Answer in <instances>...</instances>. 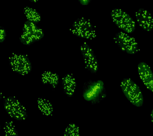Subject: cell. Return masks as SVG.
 <instances>
[{"mask_svg": "<svg viewBox=\"0 0 153 136\" xmlns=\"http://www.w3.org/2000/svg\"><path fill=\"white\" fill-rule=\"evenodd\" d=\"M80 51L83 58L85 69L91 74H96L99 70V62L91 46L84 42L80 46Z\"/></svg>", "mask_w": 153, "mask_h": 136, "instance_id": "9", "label": "cell"}, {"mask_svg": "<svg viewBox=\"0 0 153 136\" xmlns=\"http://www.w3.org/2000/svg\"><path fill=\"white\" fill-rule=\"evenodd\" d=\"M120 86L126 97L133 105L138 107L143 106L144 101L143 93L136 82L130 78H124Z\"/></svg>", "mask_w": 153, "mask_h": 136, "instance_id": "2", "label": "cell"}, {"mask_svg": "<svg viewBox=\"0 0 153 136\" xmlns=\"http://www.w3.org/2000/svg\"><path fill=\"white\" fill-rule=\"evenodd\" d=\"M23 12L26 19V21L38 25L41 20V16L36 9L27 5L23 9Z\"/></svg>", "mask_w": 153, "mask_h": 136, "instance_id": "15", "label": "cell"}, {"mask_svg": "<svg viewBox=\"0 0 153 136\" xmlns=\"http://www.w3.org/2000/svg\"><path fill=\"white\" fill-rule=\"evenodd\" d=\"M151 121V122L153 124V109L152 110L151 113L150 114Z\"/></svg>", "mask_w": 153, "mask_h": 136, "instance_id": "20", "label": "cell"}, {"mask_svg": "<svg viewBox=\"0 0 153 136\" xmlns=\"http://www.w3.org/2000/svg\"><path fill=\"white\" fill-rule=\"evenodd\" d=\"M4 131L5 136H19L15 125L12 121H7L4 123Z\"/></svg>", "mask_w": 153, "mask_h": 136, "instance_id": "16", "label": "cell"}, {"mask_svg": "<svg viewBox=\"0 0 153 136\" xmlns=\"http://www.w3.org/2000/svg\"><path fill=\"white\" fill-rule=\"evenodd\" d=\"M137 72L147 89L153 92V72L150 67L145 62H140L137 65Z\"/></svg>", "mask_w": 153, "mask_h": 136, "instance_id": "11", "label": "cell"}, {"mask_svg": "<svg viewBox=\"0 0 153 136\" xmlns=\"http://www.w3.org/2000/svg\"><path fill=\"white\" fill-rule=\"evenodd\" d=\"M7 36V31L3 26L0 27V42L3 43L6 40Z\"/></svg>", "mask_w": 153, "mask_h": 136, "instance_id": "18", "label": "cell"}, {"mask_svg": "<svg viewBox=\"0 0 153 136\" xmlns=\"http://www.w3.org/2000/svg\"><path fill=\"white\" fill-rule=\"evenodd\" d=\"M113 40L123 52L131 55L136 54L139 52L137 40L128 33L122 31L116 33Z\"/></svg>", "mask_w": 153, "mask_h": 136, "instance_id": "8", "label": "cell"}, {"mask_svg": "<svg viewBox=\"0 0 153 136\" xmlns=\"http://www.w3.org/2000/svg\"><path fill=\"white\" fill-rule=\"evenodd\" d=\"M63 136H79V127L74 123L68 124L63 132Z\"/></svg>", "mask_w": 153, "mask_h": 136, "instance_id": "17", "label": "cell"}, {"mask_svg": "<svg viewBox=\"0 0 153 136\" xmlns=\"http://www.w3.org/2000/svg\"><path fill=\"white\" fill-rule=\"evenodd\" d=\"M135 16L140 27L146 31L153 30V17L149 10L140 8L135 13Z\"/></svg>", "mask_w": 153, "mask_h": 136, "instance_id": "10", "label": "cell"}, {"mask_svg": "<svg viewBox=\"0 0 153 136\" xmlns=\"http://www.w3.org/2000/svg\"><path fill=\"white\" fill-rule=\"evenodd\" d=\"M63 93L68 97H72L75 94L76 87V79L72 73H68L62 79Z\"/></svg>", "mask_w": 153, "mask_h": 136, "instance_id": "12", "label": "cell"}, {"mask_svg": "<svg viewBox=\"0 0 153 136\" xmlns=\"http://www.w3.org/2000/svg\"><path fill=\"white\" fill-rule=\"evenodd\" d=\"M111 17L113 23L125 33L132 34L135 31L136 22L125 10L120 8H114L111 10Z\"/></svg>", "mask_w": 153, "mask_h": 136, "instance_id": "6", "label": "cell"}, {"mask_svg": "<svg viewBox=\"0 0 153 136\" xmlns=\"http://www.w3.org/2000/svg\"><path fill=\"white\" fill-rule=\"evenodd\" d=\"M59 76L56 73L49 70L44 71L40 76V81L44 85H49L55 90L59 83Z\"/></svg>", "mask_w": 153, "mask_h": 136, "instance_id": "13", "label": "cell"}, {"mask_svg": "<svg viewBox=\"0 0 153 136\" xmlns=\"http://www.w3.org/2000/svg\"><path fill=\"white\" fill-rule=\"evenodd\" d=\"M44 36L45 33L42 28L36 24L26 21L23 25L19 41L22 45L30 46L41 40Z\"/></svg>", "mask_w": 153, "mask_h": 136, "instance_id": "3", "label": "cell"}, {"mask_svg": "<svg viewBox=\"0 0 153 136\" xmlns=\"http://www.w3.org/2000/svg\"><path fill=\"white\" fill-rule=\"evenodd\" d=\"M78 1L81 5L85 6L89 4L91 0H78Z\"/></svg>", "mask_w": 153, "mask_h": 136, "instance_id": "19", "label": "cell"}, {"mask_svg": "<svg viewBox=\"0 0 153 136\" xmlns=\"http://www.w3.org/2000/svg\"><path fill=\"white\" fill-rule=\"evenodd\" d=\"M5 110L12 119L17 121L26 120L28 114L26 107L15 96L6 97L3 95Z\"/></svg>", "mask_w": 153, "mask_h": 136, "instance_id": "4", "label": "cell"}, {"mask_svg": "<svg viewBox=\"0 0 153 136\" xmlns=\"http://www.w3.org/2000/svg\"><path fill=\"white\" fill-rule=\"evenodd\" d=\"M69 30L72 34L81 39L92 40L97 36L95 27L90 20L84 17L76 19Z\"/></svg>", "mask_w": 153, "mask_h": 136, "instance_id": "5", "label": "cell"}, {"mask_svg": "<svg viewBox=\"0 0 153 136\" xmlns=\"http://www.w3.org/2000/svg\"><path fill=\"white\" fill-rule=\"evenodd\" d=\"M10 67L13 71L21 76H26L32 70V64L27 55L12 53L8 58Z\"/></svg>", "mask_w": 153, "mask_h": 136, "instance_id": "7", "label": "cell"}, {"mask_svg": "<svg viewBox=\"0 0 153 136\" xmlns=\"http://www.w3.org/2000/svg\"><path fill=\"white\" fill-rule=\"evenodd\" d=\"M37 106L43 115L46 117H51L53 115V106L50 100L42 97L38 98Z\"/></svg>", "mask_w": 153, "mask_h": 136, "instance_id": "14", "label": "cell"}, {"mask_svg": "<svg viewBox=\"0 0 153 136\" xmlns=\"http://www.w3.org/2000/svg\"><path fill=\"white\" fill-rule=\"evenodd\" d=\"M107 96L104 82L101 80H89L82 86V96L91 105L97 104L103 101Z\"/></svg>", "mask_w": 153, "mask_h": 136, "instance_id": "1", "label": "cell"}]
</instances>
